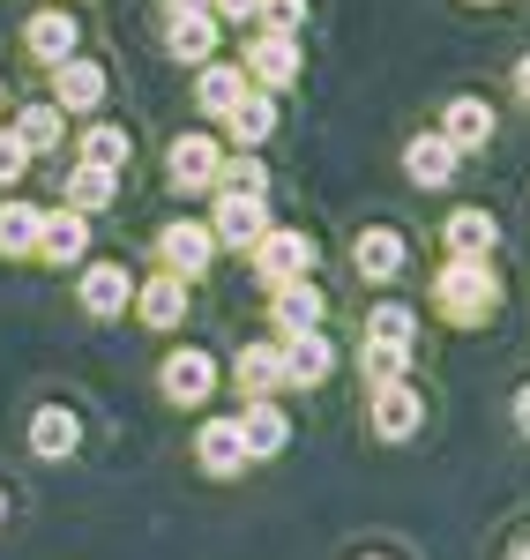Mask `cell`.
<instances>
[{
  "mask_svg": "<svg viewBox=\"0 0 530 560\" xmlns=\"http://www.w3.org/2000/svg\"><path fill=\"white\" fill-rule=\"evenodd\" d=\"M426 300L456 329H486L500 314V269H493V255H448L434 269V284H426Z\"/></svg>",
  "mask_w": 530,
  "mask_h": 560,
  "instance_id": "cell-1",
  "label": "cell"
},
{
  "mask_svg": "<svg viewBox=\"0 0 530 560\" xmlns=\"http://www.w3.org/2000/svg\"><path fill=\"white\" fill-rule=\"evenodd\" d=\"M314 261H321V247H314V232H292V224H269L262 240H255V277H262L269 292H276V284H299V277H314Z\"/></svg>",
  "mask_w": 530,
  "mask_h": 560,
  "instance_id": "cell-2",
  "label": "cell"
},
{
  "mask_svg": "<svg viewBox=\"0 0 530 560\" xmlns=\"http://www.w3.org/2000/svg\"><path fill=\"white\" fill-rule=\"evenodd\" d=\"M299 68L307 60H299V38L292 31H269V23L247 31V75H255V90H276L284 97V90H299Z\"/></svg>",
  "mask_w": 530,
  "mask_h": 560,
  "instance_id": "cell-3",
  "label": "cell"
},
{
  "mask_svg": "<svg viewBox=\"0 0 530 560\" xmlns=\"http://www.w3.org/2000/svg\"><path fill=\"white\" fill-rule=\"evenodd\" d=\"M217 382H224L217 359H210V351H195V345L165 351V366H157V396H165V404H187V411H195V404H210Z\"/></svg>",
  "mask_w": 530,
  "mask_h": 560,
  "instance_id": "cell-4",
  "label": "cell"
},
{
  "mask_svg": "<svg viewBox=\"0 0 530 560\" xmlns=\"http://www.w3.org/2000/svg\"><path fill=\"white\" fill-rule=\"evenodd\" d=\"M210 232H217V247H232V255H255V240L269 232V195H239V187H217Z\"/></svg>",
  "mask_w": 530,
  "mask_h": 560,
  "instance_id": "cell-5",
  "label": "cell"
},
{
  "mask_svg": "<svg viewBox=\"0 0 530 560\" xmlns=\"http://www.w3.org/2000/svg\"><path fill=\"white\" fill-rule=\"evenodd\" d=\"M165 173H173L179 195H217V179H224L217 135H173V150H165Z\"/></svg>",
  "mask_w": 530,
  "mask_h": 560,
  "instance_id": "cell-6",
  "label": "cell"
},
{
  "mask_svg": "<svg viewBox=\"0 0 530 560\" xmlns=\"http://www.w3.org/2000/svg\"><path fill=\"white\" fill-rule=\"evenodd\" d=\"M157 261L173 269V277H202L210 261H217V232L210 224H195V217H173V224H157Z\"/></svg>",
  "mask_w": 530,
  "mask_h": 560,
  "instance_id": "cell-7",
  "label": "cell"
},
{
  "mask_svg": "<svg viewBox=\"0 0 530 560\" xmlns=\"http://www.w3.org/2000/svg\"><path fill=\"white\" fill-rule=\"evenodd\" d=\"M23 45H31V60H38V68H60V60H75V52H83V23H75L68 8H38V15L23 23Z\"/></svg>",
  "mask_w": 530,
  "mask_h": 560,
  "instance_id": "cell-8",
  "label": "cell"
},
{
  "mask_svg": "<svg viewBox=\"0 0 530 560\" xmlns=\"http://www.w3.org/2000/svg\"><path fill=\"white\" fill-rule=\"evenodd\" d=\"M403 261H411V240H403L397 224H366L352 240V269L366 277V284H389V277H403Z\"/></svg>",
  "mask_w": 530,
  "mask_h": 560,
  "instance_id": "cell-9",
  "label": "cell"
},
{
  "mask_svg": "<svg viewBox=\"0 0 530 560\" xmlns=\"http://www.w3.org/2000/svg\"><path fill=\"white\" fill-rule=\"evenodd\" d=\"M75 300H83V314H97V322L134 314V277H128V261H90L83 284H75Z\"/></svg>",
  "mask_w": 530,
  "mask_h": 560,
  "instance_id": "cell-10",
  "label": "cell"
},
{
  "mask_svg": "<svg viewBox=\"0 0 530 560\" xmlns=\"http://www.w3.org/2000/svg\"><path fill=\"white\" fill-rule=\"evenodd\" d=\"M187 314H195V306H187V277H173V269H165V277L134 284V322H142V329L173 337V329L187 322Z\"/></svg>",
  "mask_w": 530,
  "mask_h": 560,
  "instance_id": "cell-11",
  "label": "cell"
},
{
  "mask_svg": "<svg viewBox=\"0 0 530 560\" xmlns=\"http://www.w3.org/2000/svg\"><path fill=\"white\" fill-rule=\"evenodd\" d=\"M195 464L210 478H239L255 456H247V433H239V419H202V433H195Z\"/></svg>",
  "mask_w": 530,
  "mask_h": 560,
  "instance_id": "cell-12",
  "label": "cell"
},
{
  "mask_svg": "<svg viewBox=\"0 0 530 560\" xmlns=\"http://www.w3.org/2000/svg\"><path fill=\"white\" fill-rule=\"evenodd\" d=\"M374 396V433L381 441H411V433L426 427V396L411 382H381V388H366Z\"/></svg>",
  "mask_w": 530,
  "mask_h": 560,
  "instance_id": "cell-13",
  "label": "cell"
},
{
  "mask_svg": "<svg viewBox=\"0 0 530 560\" xmlns=\"http://www.w3.org/2000/svg\"><path fill=\"white\" fill-rule=\"evenodd\" d=\"M456 158H463V150H456L441 128H434V135H411V142H403V179H411V187H434V195H441L448 179H456Z\"/></svg>",
  "mask_w": 530,
  "mask_h": 560,
  "instance_id": "cell-14",
  "label": "cell"
},
{
  "mask_svg": "<svg viewBox=\"0 0 530 560\" xmlns=\"http://www.w3.org/2000/svg\"><path fill=\"white\" fill-rule=\"evenodd\" d=\"M239 433H247V456H255V464L292 448V419H284L276 396H247V404H239Z\"/></svg>",
  "mask_w": 530,
  "mask_h": 560,
  "instance_id": "cell-15",
  "label": "cell"
},
{
  "mask_svg": "<svg viewBox=\"0 0 530 560\" xmlns=\"http://www.w3.org/2000/svg\"><path fill=\"white\" fill-rule=\"evenodd\" d=\"M284 345V382L292 388H321L337 374V345L321 337V329H299V337H276Z\"/></svg>",
  "mask_w": 530,
  "mask_h": 560,
  "instance_id": "cell-16",
  "label": "cell"
},
{
  "mask_svg": "<svg viewBox=\"0 0 530 560\" xmlns=\"http://www.w3.org/2000/svg\"><path fill=\"white\" fill-rule=\"evenodd\" d=\"M52 105H60V113H97V105H105V68L83 60V52L60 60V68H52Z\"/></svg>",
  "mask_w": 530,
  "mask_h": 560,
  "instance_id": "cell-17",
  "label": "cell"
},
{
  "mask_svg": "<svg viewBox=\"0 0 530 560\" xmlns=\"http://www.w3.org/2000/svg\"><path fill=\"white\" fill-rule=\"evenodd\" d=\"M321 284L314 277H299V284H276L269 292V322H276V337H299V329H321Z\"/></svg>",
  "mask_w": 530,
  "mask_h": 560,
  "instance_id": "cell-18",
  "label": "cell"
},
{
  "mask_svg": "<svg viewBox=\"0 0 530 560\" xmlns=\"http://www.w3.org/2000/svg\"><path fill=\"white\" fill-rule=\"evenodd\" d=\"M75 448H83V419H75L68 404H38V411H31V456L60 464V456H75Z\"/></svg>",
  "mask_w": 530,
  "mask_h": 560,
  "instance_id": "cell-19",
  "label": "cell"
},
{
  "mask_svg": "<svg viewBox=\"0 0 530 560\" xmlns=\"http://www.w3.org/2000/svg\"><path fill=\"white\" fill-rule=\"evenodd\" d=\"M247 90H255V75H247V68H232V60H202V75H195V105H202L210 120H224Z\"/></svg>",
  "mask_w": 530,
  "mask_h": 560,
  "instance_id": "cell-20",
  "label": "cell"
},
{
  "mask_svg": "<svg viewBox=\"0 0 530 560\" xmlns=\"http://www.w3.org/2000/svg\"><path fill=\"white\" fill-rule=\"evenodd\" d=\"M232 382H239V396H276V388H292L284 382V345H239Z\"/></svg>",
  "mask_w": 530,
  "mask_h": 560,
  "instance_id": "cell-21",
  "label": "cell"
},
{
  "mask_svg": "<svg viewBox=\"0 0 530 560\" xmlns=\"http://www.w3.org/2000/svg\"><path fill=\"white\" fill-rule=\"evenodd\" d=\"M90 255V217L83 210H45L38 261H83Z\"/></svg>",
  "mask_w": 530,
  "mask_h": 560,
  "instance_id": "cell-22",
  "label": "cell"
},
{
  "mask_svg": "<svg viewBox=\"0 0 530 560\" xmlns=\"http://www.w3.org/2000/svg\"><path fill=\"white\" fill-rule=\"evenodd\" d=\"M224 128L239 135V150H262L269 135H276V90H247V97L224 113Z\"/></svg>",
  "mask_w": 530,
  "mask_h": 560,
  "instance_id": "cell-23",
  "label": "cell"
},
{
  "mask_svg": "<svg viewBox=\"0 0 530 560\" xmlns=\"http://www.w3.org/2000/svg\"><path fill=\"white\" fill-rule=\"evenodd\" d=\"M217 15H173V23H165V52H173V60H187V68H202V60H210V52H217Z\"/></svg>",
  "mask_w": 530,
  "mask_h": 560,
  "instance_id": "cell-24",
  "label": "cell"
},
{
  "mask_svg": "<svg viewBox=\"0 0 530 560\" xmlns=\"http://www.w3.org/2000/svg\"><path fill=\"white\" fill-rule=\"evenodd\" d=\"M38 240H45V210H31V202H0V255L8 261H38Z\"/></svg>",
  "mask_w": 530,
  "mask_h": 560,
  "instance_id": "cell-25",
  "label": "cell"
},
{
  "mask_svg": "<svg viewBox=\"0 0 530 560\" xmlns=\"http://www.w3.org/2000/svg\"><path fill=\"white\" fill-rule=\"evenodd\" d=\"M441 135L456 142V150H486V142H493V105H486V97H448Z\"/></svg>",
  "mask_w": 530,
  "mask_h": 560,
  "instance_id": "cell-26",
  "label": "cell"
},
{
  "mask_svg": "<svg viewBox=\"0 0 530 560\" xmlns=\"http://www.w3.org/2000/svg\"><path fill=\"white\" fill-rule=\"evenodd\" d=\"M448 255H493L500 247V217L493 210H448Z\"/></svg>",
  "mask_w": 530,
  "mask_h": 560,
  "instance_id": "cell-27",
  "label": "cell"
},
{
  "mask_svg": "<svg viewBox=\"0 0 530 560\" xmlns=\"http://www.w3.org/2000/svg\"><path fill=\"white\" fill-rule=\"evenodd\" d=\"M8 128L31 142V158H45V150H60V135H68V113H60L52 97H38V105H23V113H15Z\"/></svg>",
  "mask_w": 530,
  "mask_h": 560,
  "instance_id": "cell-28",
  "label": "cell"
},
{
  "mask_svg": "<svg viewBox=\"0 0 530 560\" xmlns=\"http://www.w3.org/2000/svg\"><path fill=\"white\" fill-rule=\"evenodd\" d=\"M134 158V135L113 128V120H97V128H83V165H105V173H128Z\"/></svg>",
  "mask_w": 530,
  "mask_h": 560,
  "instance_id": "cell-29",
  "label": "cell"
},
{
  "mask_svg": "<svg viewBox=\"0 0 530 560\" xmlns=\"http://www.w3.org/2000/svg\"><path fill=\"white\" fill-rule=\"evenodd\" d=\"M113 195H120V173H105V165H75L68 173V210H113Z\"/></svg>",
  "mask_w": 530,
  "mask_h": 560,
  "instance_id": "cell-30",
  "label": "cell"
},
{
  "mask_svg": "<svg viewBox=\"0 0 530 560\" xmlns=\"http://www.w3.org/2000/svg\"><path fill=\"white\" fill-rule=\"evenodd\" d=\"M358 366H366V388L403 382V374H411V345H389V337H366V345H358Z\"/></svg>",
  "mask_w": 530,
  "mask_h": 560,
  "instance_id": "cell-31",
  "label": "cell"
},
{
  "mask_svg": "<svg viewBox=\"0 0 530 560\" xmlns=\"http://www.w3.org/2000/svg\"><path fill=\"white\" fill-rule=\"evenodd\" d=\"M366 337H389V345H419V314L397 300H381L374 314H366Z\"/></svg>",
  "mask_w": 530,
  "mask_h": 560,
  "instance_id": "cell-32",
  "label": "cell"
},
{
  "mask_svg": "<svg viewBox=\"0 0 530 560\" xmlns=\"http://www.w3.org/2000/svg\"><path fill=\"white\" fill-rule=\"evenodd\" d=\"M217 187H239V195H269V165L255 150H239V158H224V179Z\"/></svg>",
  "mask_w": 530,
  "mask_h": 560,
  "instance_id": "cell-33",
  "label": "cell"
},
{
  "mask_svg": "<svg viewBox=\"0 0 530 560\" xmlns=\"http://www.w3.org/2000/svg\"><path fill=\"white\" fill-rule=\"evenodd\" d=\"M23 173H31V142L15 128H0V187H15Z\"/></svg>",
  "mask_w": 530,
  "mask_h": 560,
  "instance_id": "cell-34",
  "label": "cell"
},
{
  "mask_svg": "<svg viewBox=\"0 0 530 560\" xmlns=\"http://www.w3.org/2000/svg\"><path fill=\"white\" fill-rule=\"evenodd\" d=\"M262 23H269V31H292V38H299V23H307V0H262Z\"/></svg>",
  "mask_w": 530,
  "mask_h": 560,
  "instance_id": "cell-35",
  "label": "cell"
},
{
  "mask_svg": "<svg viewBox=\"0 0 530 560\" xmlns=\"http://www.w3.org/2000/svg\"><path fill=\"white\" fill-rule=\"evenodd\" d=\"M210 15H217V23H247V31H255V23H262V0H210Z\"/></svg>",
  "mask_w": 530,
  "mask_h": 560,
  "instance_id": "cell-36",
  "label": "cell"
},
{
  "mask_svg": "<svg viewBox=\"0 0 530 560\" xmlns=\"http://www.w3.org/2000/svg\"><path fill=\"white\" fill-rule=\"evenodd\" d=\"M165 15H210V0H165Z\"/></svg>",
  "mask_w": 530,
  "mask_h": 560,
  "instance_id": "cell-37",
  "label": "cell"
},
{
  "mask_svg": "<svg viewBox=\"0 0 530 560\" xmlns=\"http://www.w3.org/2000/svg\"><path fill=\"white\" fill-rule=\"evenodd\" d=\"M516 433H530V382L516 388Z\"/></svg>",
  "mask_w": 530,
  "mask_h": 560,
  "instance_id": "cell-38",
  "label": "cell"
},
{
  "mask_svg": "<svg viewBox=\"0 0 530 560\" xmlns=\"http://www.w3.org/2000/svg\"><path fill=\"white\" fill-rule=\"evenodd\" d=\"M516 97H523V105H530V52H523V60H516Z\"/></svg>",
  "mask_w": 530,
  "mask_h": 560,
  "instance_id": "cell-39",
  "label": "cell"
},
{
  "mask_svg": "<svg viewBox=\"0 0 530 560\" xmlns=\"http://www.w3.org/2000/svg\"><path fill=\"white\" fill-rule=\"evenodd\" d=\"M516 560H530V538H523V546H516Z\"/></svg>",
  "mask_w": 530,
  "mask_h": 560,
  "instance_id": "cell-40",
  "label": "cell"
},
{
  "mask_svg": "<svg viewBox=\"0 0 530 560\" xmlns=\"http://www.w3.org/2000/svg\"><path fill=\"white\" fill-rule=\"evenodd\" d=\"M0 523H8V493H0Z\"/></svg>",
  "mask_w": 530,
  "mask_h": 560,
  "instance_id": "cell-41",
  "label": "cell"
},
{
  "mask_svg": "<svg viewBox=\"0 0 530 560\" xmlns=\"http://www.w3.org/2000/svg\"><path fill=\"white\" fill-rule=\"evenodd\" d=\"M0 97H8V75H0Z\"/></svg>",
  "mask_w": 530,
  "mask_h": 560,
  "instance_id": "cell-42",
  "label": "cell"
},
{
  "mask_svg": "<svg viewBox=\"0 0 530 560\" xmlns=\"http://www.w3.org/2000/svg\"><path fill=\"white\" fill-rule=\"evenodd\" d=\"M479 8H493V0H479Z\"/></svg>",
  "mask_w": 530,
  "mask_h": 560,
  "instance_id": "cell-43",
  "label": "cell"
},
{
  "mask_svg": "<svg viewBox=\"0 0 530 560\" xmlns=\"http://www.w3.org/2000/svg\"><path fill=\"white\" fill-rule=\"evenodd\" d=\"M366 560H381V553H366Z\"/></svg>",
  "mask_w": 530,
  "mask_h": 560,
  "instance_id": "cell-44",
  "label": "cell"
}]
</instances>
